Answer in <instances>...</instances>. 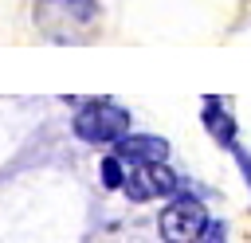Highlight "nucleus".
Here are the masks:
<instances>
[{
  "label": "nucleus",
  "instance_id": "f257e3e1",
  "mask_svg": "<svg viewBox=\"0 0 251 243\" xmlns=\"http://www.w3.org/2000/svg\"><path fill=\"white\" fill-rule=\"evenodd\" d=\"M102 20L98 0H35V27L51 43H86Z\"/></svg>",
  "mask_w": 251,
  "mask_h": 243
},
{
  "label": "nucleus",
  "instance_id": "7ed1b4c3",
  "mask_svg": "<svg viewBox=\"0 0 251 243\" xmlns=\"http://www.w3.org/2000/svg\"><path fill=\"white\" fill-rule=\"evenodd\" d=\"M204 227H208V212L196 196H176L157 219V231L165 243H200Z\"/></svg>",
  "mask_w": 251,
  "mask_h": 243
},
{
  "label": "nucleus",
  "instance_id": "423d86ee",
  "mask_svg": "<svg viewBox=\"0 0 251 243\" xmlns=\"http://www.w3.org/2000/svg\"><path fill=\"white\" fill-rule=\"evenodd\" d=\"M204 125H208V133L220 141V145H235V122H231V114L227 110H220L212 98H208V110H204Z\"/></svg>",
  "mask_w": 251,
  "mask_h": 243
},
{
  "label": "nucleus",
  "instance_id": "f03ea898",
  "mask_svg": "<svg viewBox=\"0 0 251 243\" xmlns=\"http://www.w3.org/2000/svg\"><path fill=\"white\" fill-rule=\"evenodd\" d=\"M75 133L90 145H114L129 133V114L114 102H90L86 110L75 114Z\"/></svg>",
  "mask_w": 251,
  "mask_h": 243
},
{
  "label": "nucleus",
  "instance_id": "20e7f679",
  "mask_svg": "<svg viewBox=\"0 0 251 243\" xmlns=\"http://www.w3.org/2000/svg\"><path fill=\"white\" fill-rule=\"evenodd\" d=\"M176 188H180V176H176L165 161H157V165H133V172H126V184H122V192H126L129 200L173 196Z\"/></svg>",
  "mask_w": 251,
  "mask_h": 243
},
{
  "label": "nucleus",
  "instance_id": "1a4fd4ad",
  "mask_svg": "<svg viewBox=\"0 0 251 243\" xmlns=\"http://www.w3.org/2000/svg\"><path fill=\"white\" fill-rule=\"evenodd\" d=\"M204 243H212V239H204Z\"/></svg>",
  "mask_w": 251,
  "mask_h": 243
},
{
  "label": "nucleus",
  "instance_id": "39448f33",
  "mask_svg": "<svg viewBox=\"0 0 251 243\" xmlns=\"http://www.w3.org/2000/svg\"><path fill=\"white\" fill-rule=\"evenodd\" d=\"M114 157H122L129 169L133 165H157L169 157V141L157 133H126L114 141Z\"/></svg>",
  "mask_w": 251,
  "mask_h": 243
},
{
  "label": "nucleus",
  "instance_id": "0eeeda50",
  "mask_svg": "<svg viewBox=\"0 0 251 243\" xmlns=\"http://www.w3.org/2000/svg\"><path fill=\"white\" fill-rule=\"evenodd\" d=\"M102 184H106V188H122V184H126V161H122V157L110 153V157L102 161Z\"/></svg>",
  "mask_w": 251,
  "mask_h": 243
},
{
  "label": "nucleus",
  "instance_id": "6e6552de",
  "mask_svg": "<svg viewBox=\"0 0 251 243\" xmlns=\"http://www.w3.org/2000/svg\"><path fill=\"white\" fill-rule=\"evenodd\" d=\"M231 149H235V161L243 165V176H247V184H251V157H247V153H243L239 145H231Z\"/></svg>",
  "mask_w": 251,
  "mask_h": 243
}]
</instances>
